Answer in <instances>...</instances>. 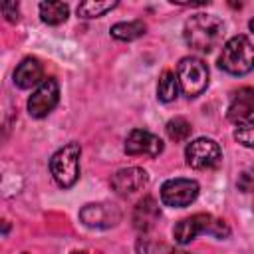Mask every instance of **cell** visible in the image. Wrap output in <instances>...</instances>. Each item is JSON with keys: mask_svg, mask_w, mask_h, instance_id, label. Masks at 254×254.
<instances>
[{"mask_svg": "<svg viewBox=\"0 0 254 254\" xmlns=\"http://www.w3.org/2000/svg\"><path fill=\"white\" fill-rule=\"evenodd\" d=\"M224 32V24L218 16L212 14H194L185 22L183 38L187 46L198 52H212Z\"/></svg>", "mask_w": 254, "mask_h": 254, "instance_id": "obj_1", "label": "cell"}, {"mask_svg": "<svg viewBox=\"0 0 254 254\" xmlns=\"http://www.w3.org/2000/svg\"><path fill=\"white\" fill-rule=\"evenodd\" d=\"M198 234H212L216 238H226L230 234V228L224 220L214 218L208 212H196L192 216H187V218L179 220L173 228V238L181 246L189 244Z\"/></svg>", "mask_w": 254, "mask_h": 254, "instance_id": "obj_2", "label": "cell"}, {"mask_svg": "<svg viewBox=\"0 0 254 254\" xmlns=\"http://www.w3.org/2000/svg\"><path fill=\"white\" fill-rule=\"evenodd\" d=\"M218 67L230 75H246L254 69V44L246 36H232L224 42Z\"/></svg>", "mask_w": 254, "mask_h": 254, "instance_id": "obj_3", "label": "cell"}, {"mask_svg": "<svg viewBox=\"0 0 254 254\" xmlns=\"http://www.w3.org/2000/svg\"><path fill=\"white\" fill-rule=\"evenodd\" d=\"M79 157H81V147L77 143H67L52 155L50 173L62 189H69L77 183V179H79Z\"/></svg>", "mask_w": 254, "mask_h": 254, "instance_id": "obj_4", "label": "cell"}, {"mask_svg": "<svg viewBox=\"0 0 254 254\" xmlns=\"http://www.w3.org/2000/svg\"><path fill=\"white\" fill-rule=\"evenodd\" d=\"M177 79L185 95L196 97L208 85V67L200 58L187 56L177 65Z\"/></svg>", "mask_w": 254, "mask_h": 254, "instance_id": "obj_5", "label": "cell"}, {"mask_svg": "<svg viewBox=\"0 0 254 254\" xmlns=\"http://www.w3.org/2000/svg\"><path fill=\"white\" fill-rule=\"evenodd\" d=\"M222 159L220 145L210 137H198L192 139L185 147V161L192 169H214Z\"/></svg>", "mask_w": 254, "mask_h": 254, "instance_id": "obj_6", "label": "cell"}, {"mask_svg": "<svg viewBox=\"0 0 254 254\" xmlns=\"http://www.w3.org/2000/svg\"><path fill=\"white\" fill-rule=\"evenodd\" d=\"M198 183L194 179H169L161 187V202L171 208H185L198 196Z\"/></svg>", "mask_w": 254, "mask_h": 254, "instance_id": "obj_7", "label": "cell"}, {"mask_svg": "<svg viewBox=\"0 0 254 254\" xmlns=\"http://www.w3.org/2000/svg\"><path fill=\"white\" fill-rule=\"evenodd\" d=\"M60 101V83L54 77H46L28 99V113L34 119H42L54 111Z\"/></svg>", "mask_w": 254, "mask_h": 254, "instance_id": "obj_8", "label": "cell"}, {"mask_svg": "<svg viewBox=\"0 0 254 254\" xmlns=\"http://www.w3.org/2000/svg\"><path fill=\"white\" fill-rule=\"evenodd\" d=\"M79 220L87 228L105 230L121 220V210L111 202H89L79 210Z\"/></svg>", "mask_w": 254, "mask_h": 254, "instance_id": "obj_9", "label": "cell"}, {"mask_svg": "<svg viewBox=\"0 0 254 254\" xmlns=\"http://www.w3.org/2000/svg\"><path fill=\"white\" fill-rule=\"evenodd\" d=\"M163 139L151 131H145V129H133L129 131L127 139H125V153L131 155V157H139V155H145V157H157L163 153Z\"/></svg>", "mask_w": 254, "mask_h": 254, "instance_id": "obj_10", "label": "cell"}, {"mask_svg": "<svg viewBox=\"0 0 254 254\" xmlns=\"http://www.w3.org/2000/svg\"><path fill=\"white\" fill-rule=\"evenodd\" d=\"M226 117L238 127L254 125V87H242L234 93Z\"/></svg>", "mask_w": 254, "mask_h": 254, "instance_id": "obj_11", "label": "cell"}, {"mask_svg": "<svg viewBox=\"0 0 254 254\" xmlns=\"http://www.w3.org/2000/svg\"><path fill=\"white\" fill-rule=\"evenodd\" d=\"M147 183H149V173L141 167H125L111 175V189L121 196L143 190Z\"/></svg>", "mask_w": 254, "mask_h": 254, "instance_id": "obj_12", "label": "cell"}, {"mask_svg": "<svg viewBox=\"0 0 254 254\" xmlns=\"http://www.w3.org/2000/svg\"><path fill=\"white\" fill-rule=\"evenodd\" d=\"M44 81V65L38 58H24L14 69V85L20 89L38 87Z\"/></svg>", "mask_w": 254, "mask_h": 254, "instance_id": "obj_13", "label": "cell"}, {"mask_svg": "<svg viewBox=\"0 0 254 254\" xmlns=\"http://www.w3.org/2000/svg\"><path fill=\"white\" fill-rule=\"evenodd\" d=\"M159 216H161V210L157 200L153 196H143L133 210V226L139 232H149L157 224Z\"/></svg>", "mask_w": 254, "mask_h": 254, "instance_id": "obj_14", "label": "cell"}, {"mask_svg": "<svg viewBox=\"0 0 254 254\" xmlns=\"http://www.w3.org/2000/svg\"><path fill=\"white\" fill-rule=\"evenodd\" d=\"M147 30V24L143 20H131V22H117L111 26V36L119 42H133L141 38Z\"/></svg>", "mask_w": 254, "mask_h": 254, "instance_id": "obj_15", "label": "cell"}, {"mask_svg": "<svg viewBox=\"0 0 254 254\" xmlns=\"http://www.w3.org/2000/svg\"><path fill=\"white\" fill-rule=\"evenodd\" d=\"M69 6L65 2H42L40 4V18L44 24L58 26L67 20Z\"/></svg>", "mask_w": 254, "mask_h": 254, "instance_id": "obj_16", "label": "cell"}, {"mask_svg": "<svg viewBox=\"0 0 254 254\" xmlns=\"http://www.w3.org/2000/svg\"><path fill=\"white\" fill-rule=\"evenodd\" d=\"M179 95V79H177V73L171 71V69H165L159 77V83H157V97L159 101L163 103H171L175 101Z\"/></svg>", "mask_w": 254, "mask_h": 254, "instance_id": "obj_17", "label": "cell"}, {"mask_svg": "<svg viewBox=\"0 0 254 254\" xmlns=\"http://www.w3.org/2000/svg\"><path fill=\"white\" fill-rule=\"evenodd\" d=\"M165 131H167V135H169L171 141L181 143V141H187V139L190 137L192 127H190V123H189L185 117H173V119L167 121Z\"/></svg>", "mask_w": 254, "mask_h": 254, "instance_id": "obj_18", "label": "cell"}, {"mask_svg": "<svg viewBox=\"0 0 254 254\" xmlns=\"http://www.w3.org/2000/svg\"><path fill=\"white\" fill-rule=\"evenodd\" d=\"M137 254H189L185 250H179L175 246H169L165 242H155L149 238L137 240Z\"/></svg>", "mask_w": 254, "mask_h": 254, "instance_id": "obj_19", "label": "cell"}, {"mask_svg": "<svg viewBox=\"0 0 254 254\" xmlns=\"http://www.w3.org/2000/svg\"><path fill=\"white\" fill-rule=\"evenodd\" d=\"M117 6V2H81L77 6V14L81 18H99L107 12H111Z\"/></svg>", "mask_w": 254, "mask_h": 254, "instance_id": "obj_20", "label": "cell"}, {"mask_svg": "<svg viewBox=\"0 0 254 254\" xmlns=\"http://www.w3.org/2000/svg\"><path fill=\"white\" fill-rule=\"evenodd\" d=\"M232 137H234L240 145L254 149V125H250V127H236L234 133H232Z\"/></svg>", "mask_w": 254, "mask_h": 254, "instance_id": "obj_21", "label": "cell"}, {"mask_svg": "<svg viewBox=\"0 0 254 254\" xmlns=\"http://www.w3.org/2000/svg\"><path fill=\"white\" fill-rule=\"evenodd\" d=\"M236 185H238V189H240L242 192H254V167L244 169V171L240 173Z\"/></svg>", "mask_w": 254, "mask_h": 254, "instance_id": "obj_22", "label": "cell"}, {"mask_svg": "<svg viewBox=\"0 0 254 254\" xmlns=\"http://www.w3.org/2000/svg\"><path fill=\"white\" fill-rule=\"evenodd\" d=\"M2 14L6 16L8 22H16V20L20 18V16H18V14H20V8H18L16 2H4V4H2Z\"/></svg>", "mask_w": 254, "mask_h": 254, "instance_id": "obj_23", "label": "cell"}, {"mask_svg": "<svg viewBox=\"0 0 254 254\" xmlns=\"http://www.w3.org/2000/svg\"><path fill=\"white\" fill-rule=\"evenodd\" d=\"M248 28H250V32H252V34H254V18H252V20H250V22H248Z\"/></svg>", "mask_w": 254, "mask_h": 254, "instance_id": "obj_24", "label": "cell"}, {"mask_svg": "<svg viewBox=\"0 0 254 254\" xmlns=\"http://www.w3.org/2000/svg\"><path fill=\"white\" fill-rule=\"evenodd\" d=\"M71 254H87L85 250H75V252H71Z\"/></svg>", "mask_w": 254, "mask_h": 254, "instance_id": "obj_25", "label": "cell"}, {"mask_svg": "<svg viewBox=\"0 0 254 254\" xmlns=\"http://www.w3.org/2000/svg\"><path fill=\"white\" fill-rule=\"evenodd\" d=\"M22 254H28V252H22Z\"/></svg>", "mask_w": 254, "mask_h": 254, "instance_id": "obj_26", "label": "cell"}]
</instances>
